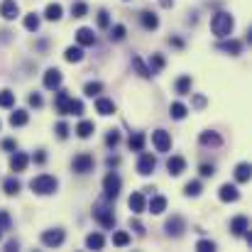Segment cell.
I'll return each mask as SVG.
<instances>
[{
    "instance_id": "6da1fadb",
    "label": "cell",
    "mask_w": 252,
    "mask_h": 252,
    "mask_svg": "<svg viewBox=\"0 0 252 252\" xmlns=\"http://www.w3.org/2000/svg\"><path fill=\"white\" fill-rule=\"evenodd\" d=\"M233 27H235V20H233V15H230V12H216V15H213V20H211V30H213V34H216L218 39L230 37Z\"/></svg>"
},
{
    "instance_id": "7a4b0ae2",
    "label": "cell",
    "mask_w": 252,
    "mask_h": 252,
    "mask_svg": "<svg viewBox=\"0 0 252 252\" xmlns=\"http://www.w3.org/2000/svg\"><path fill=\"white\" fill-rule=\"evenodd\" d=\"M57 186H59V181H57L54 176H49V174H39V176H34V179L30 181V189H32L37 196H49V193L57 191Z\"/></svg>"
},
{
    "instance_id": "3957f363",
    "label": "cell",
    "mask_w": 252,
    "mask_h": 252,
    "mask_svg": "<svg viewBox=\"0 0 252 252\" xmlns=\"http://www.w3.org/2000/svg\"><path fill=\"white\" fill-rule=\"evenodd\" d=\"M120 186H123V181H120V176H118L115 171L105 174V179H103V196H105L108 201L118 198V193H120Z\"/></svg>"
},
{
    "instance_id": "277c9868",
    "label": "cell",
    "mask_w": 252,
    "mask_h": 252,
    "mask_svg": "<svg viewBox=\"0 0 252 252\" xmlns=\"http://www.w3.org/2000/svg\"><path fill=\"white\" fill-rule=\"evenodd\" d=\"M93 218H95L105 230H113V228H115V216H113V208H110V206L98 203V206L93 208Z\"/></svg>"
},
{
    "instance_id": "5b68a950",
    "label": "cell",
    "mask_w": 252,
    "mask_h": 252,
    "mask_svg": "<svg viewBox=\"0 0 252 252\" xmlns=\"http://www.w3.org/2000/svg\"><path fill=\"white\" fill-rule=\"evenodd\" d=\"M64 230L62 228H54V230H44L42 233V245L44 248H59L62 243H64Z\"/></svg>"
},
{
    "instance_id": "8992f818",
    "label": "cell",
    "mask_w": 252,
    "mask_h": 252,
    "mask_svg": "<svg viewBox=\"0 0 252 252\" xmlns=\"http://www.w3.org/2000/svg\"><path fill=\"white\" fill-rule=\"evenodd\" d=\"M93 157L88 155V152H81V155H76L74 157V162H71V167H74V171L76 174H88V171H93Z\"/></svg>"
},
{
    "instance_id": "52a82bcc",
    "label": "cell",
    "mask_w": 252,
    "mask_h": 252,
    "mask_svg": "<svg viewBox=\"0 0 252 252\" xmlns=\"http://www.w3.org/2000/svg\"><path fill=\"white\" fill-rule=\"evenodd\" d=\"M152 145L157 152H169L171 150V135L167 130H155L152 132Z\"/></svg>"
},
{
    "instance_id": "ba28073f",
    "label": "cell",
    "mask_w": 252,
    "mask_h": 252,
    "mask_svg": "<svg viewBox=\"0 0 252 252\" xmlns=\"http://www.w3.org/2000/svg\"><path fill=\"white\" fill-rule=\"evenodd\" d=\"M157 167V157L155 155H150V152H142L140 155V162H137V171L142 174V176H150L152 171Z\"/></svg>"
},
{
    "instance_id": "9c48e42d",
    "label": "cell",
    "mask_w": 252,
    "mask_h": 252,
    "mask_svg": "<svg viewBox=\"0 0 252 252\" xmlns=\"http://www.w3.org/2000/svg\"><path fill=\"white\" fill-rule=\"evenodd\" d=\"M164 228H167V233L171 238H179V235H184V230H186V220H184L181 216H171Z\"/></svg>"
},
{
    "instance_id": "30bf717a",
    "label": "cell",
    "mask_w": 252,
    "mask_h": 252,
    "mask_svg": "<svg viewBox=\"0 0 252 252\" xmlns=\"http://www.w3.org/2000/svg\"><path fill=\"white\" fill-rule=\"evenodd\" d=\"M218 198L225 201V203H233V201L240 198V191H238V186H233V184H223V186L218 189Z\"/></svg>"
},
{
    "instance_id": "8fae6325",
    "label": "cell",
    "mask_w": 252,
    "mask_h": 252,
    "mask_svg": "<svg viewBox=\"0 0 252 252\" xmlns=\"http://www.w3.org/2000/svg\"><path fill=\"white\" fill-rule=\"evenodd\" d=\"M127 206H130V211L135 213V216H140V213H145V208H147V203H145V193H140V191H135L130 198H127Z\"/></svg>"
},
{
    "instance_id": "7c38bea8",
    "label": "cell",
    "mask_w": 252,
    "mask_h": 252,
    "mask_svg": "<svg viewBox=\"0 0 252 252\" xmlns=\"http://www.w3.org/2000/svg\"><path fill=\"white\" fill-rule=\"evenodd\" d=\"M248 230H250V223H248V218H245V216H235V218L230 220V233H233V235L243 238Z\"/></svg>"
},
{
    "instance_id": "4fadbf2b",
    "label": "cell",
    "mask_w": 252,
    "mask_h": 252,
    "mask_svg": "<svg viewBox=\"0 0 252 252\" xmlns=\"http://www.w3.org/2000/svg\"><path fill=\"white\" fill-rule=\"evenodd\" d=\"M59 86H62V71L59 69H47L44 71V88L57 91Z\"/></svg>"
},
{
    "instance_id": "5bb4252c",
    "label": "cell",
    "mask_w": 252,
    "mask_h": 252,
    "mask_svg": "<svg viewBox=\"0 0 252 252\" xmlns=\"http://www.w3.org/2000/svg\"><path fill=\"white\" fill-rule=\"evenodd\" d=\"M0 15H2L5 20H15V17L20 15L17 2H15V0H2V2H0Z\"/></svg>"
},
{
    "instance_id": "9a60e30c",
    "label": "cell",
    "mask_w": 252,
    "mask_h": 252,
    "mask_svg": "<svg viewBox=\"0 0 252 252\" xmlns=\"http://www.w3.org/2000/svg\"><path fill=\"white\" fill-rule=\"evenodd\" d=\"M167 169H169L171 176H181V174L186 171V159H184V157H169Z\"/></svg>"
},
{
    "instance_id": "2e32d148",
    "label": "cell",
    "mask_w": 252,
    "mask_h": 252,
    "mask_svg": "<svg viewBox=\"0 0 252 252\" xmlns=\"http://www.w3.org/2000/svg\"><path fill=\"white\" fill-rule=\"evenodd\" d=\"M198 142H201L203 147H218V145L223 142V137H220L218 132H213V130H206V132H201Z\"/></svg>"
},
{
    "instance_id": "e0dca14e",
    "label": "cell",
    "mask_w": 252,
    "mask_h": 252,
    "mask_svg": "<svg viewBox=\"0 0 252 252\" xmlns=\"http://www.w3.org/2000/svg\"><path fill=\"white\" fill-rule=\"evenodd\" d=\"M30 164V157L25 155V152H15L12 157H10V169L12 171H25Z\"/></svg>"
},
{
    "instance_id": "ac0fdd59",
    "label": "cell",
    "mask_w": 252,
    "mask_h": 252,
    "mask_svg": "<svg viewBox=\"0 0 252 252\" xmlns=\"http://www.w3.org/2000/svg\"><path fill=\"white\" fill-rule=\"evenodd\" d=\"M76 42H79V47H93V44H95V34H93V30L81 27V30L76 32Z\"/></svg>"
},
{
    "instance_id": "d6986e66",
    "label": "cell",
    "mask_w": 252,
    "mask_h": 252,
    "mask_svg": "<svg viewBox=\"0 0 252 252\" xmlns=\"http://www.w3.org/2000/svg\"><path fill=\"white\" fill-rule=\"evenodd\" d=\"M140 22H142V27H145V30H150V32L159 27V17H157L155 12H150V10H145V12L140 15Z\"/></svg>"
},
{
    "instance_id": "ffe728a7",
    "label": "cell",
    "mask_w": 252,
    "mask_h": 252,
    "mask_svg": "<svg viewBox=\"0 0 252 252\" xmlns=\"http://www.w3.org/2000/svg\"><path fill=\"white\" fill-rule=\"evenodd\" d=\"M59 91V88H57ZM69 100H71V95L66 93V91H59L57 93V100H54V108H57V113H62V115H66V108H69Z\"/></svg>"
},
{
    "instance_id": "44dd1931",
    "label": "cell",
    "mask_w": 252,
    "mask_h": 252,
    "mask_svg": "<svg viewBox=\"0 0 252 252\" xmlns=\"http://www.w3.org/2000/svg\"><path fill=\"white\" fill-rule=\"evenodd\" d=\"M95 110L100 115H113L115 113V103L110 98H95Z\"/></svg>"
},
{
    "instance_id": "7402d4cb",
    "label": "cell",
    "mask_w": 252,
    "mask_h": 252,
    "mask_svg": "<svg viewBox=\"0 0 252 252\" xmlns=\"http://www.w3.org/2000/svg\"><path fill=\"white\" fill-rule=\"evenodd\" d=\"M167 211V198L164 196H152L150 198V213L152 216H159V213H164Z\"/></svg>"
},
{
    "instance_id": "603a6c76",
    "label": "cell",
    "mask_w": 252,
    "mask_h": 252,
    "mask_svg": "<svg viewBox=\"0 0 252 252\" xmlns=\"http://www.w3.org/2000/svg\"><path fill=\"white\" fill-rule=\"evenodd\" d=\"M218 49H220V52H228L230 57H238V54L243 52V44H240L238 39H230V42H220Z\"/></svg>"
},
{
    "instance_id": "cb8c5ba5",
    "label": "cell",
    "mask_w": 252,
    "mask_h": 252,
    "mask_svg": "<svg viewBox=\"0 0 252 252\" xmlns=\"http://www.w3.org/2000/svg\"><path fill=\"white\" fill-rule=\"evenodd\" d=\"M62 15H64V7H62L59 2H49V5H47V10H44V17H47V20H52V22H57Z\"/></svg>"
},
{
    "instance_id": "d4e9b609",
    "label": "cell",
    "mask_w": 252,
    "mask_h": 252,
    "mask_svg": "<svg viewBox=\"0 0 252 252\" xmlns=\"http://www.w3.org/2000/svg\"><path fill=\"white\" fill-rule=\"evenodd\" d=\"M30 123V113L27 110H15L12 115H10V125L12 127H22V125H27Z\"/></svg>"
},
{
    "instance_id": "484cf974",
    "label": "cell",
    "mask_w": 252,
    "mask_h": 252,
    "mask_svg": "<svg viewBox=\"0 0 252 252\" xmlns=\"http://www.w3.org/2000/svg\"><path fill=\"white\" fill-rule=\"evenodd\" d=\"M103 245H105V238H103L100 233H91V235L86 238V248H88V250H103Z\"/></svg>"
},
{
    "instance_id": "4316f807",
    "label": "cell",
    "mask_w": 252,
    "mask_h": 252,
    "mask_svg": "<svg viewBox=\"0 0 252 252\" xmlns=\"http://www.w3.org/2000/svg\"><path fill=\"white\" fill-rule=\"evenodd\" d=\"M64 59H66L69 64H79V62L84 59V49H81V47H69V49L64 52Z\"/></svg>"
},
{
    "instance_id": "83f0119b",
    "label": "cell",
    "mask_w": 252,
    "mask_h": 252,
    "mask_svg": "<svg viewBox=\"0 0 252 252\" xmlns=\"http://www.w3.org/2000/svg\"><path fill=\"white\" fill-rule=\"evenodd\" d=\"M132 69L142 76V79H152V71H150V66L140 59V57H132Z\"/></svg>"
},
{
    "instance_id": "f1b7e54d",
    "label": "cell",
    "mask_w": 252,
    "mask_h": 252,
    "mask_svg": "<svg viewBox=\"0 0 252 252\" xmlns=\"http://www.w3.org/2000/svg\"><path fill=\"white\" fill-rule=\"evenodd\" d=\"M2 189H5V193H7V196H15V193H20L22 184H20L15 176H7V179L2 181Z\"/></svg>"
},
{
    "instance_id": "f546056e",
    "label": "cell",
    "mask_w": 252,
    "mask_h": 252,
    "mask_svg": "<svg viewBox=\"0 0 252 252\" xmlns=\"http://www.w3.org/2000/svg\"><path fill=\"white\" fill-rule=\"evenodd\" d=\"M93 130H95V125H93L91 120H81L79 127H76V135H79L81 140H88V137L93 135Z\"/></svg>"
},
{
    "instance_id": "4dcf8cb0",
    "label": "cell",
    "mask_w": 252,
    "mask_h": 252,
    "mask_svg": "<svg viewBox=\"0 0 252 252\" xmlns=\"http://www.w3.org/2000/svg\"><path fill=\"white\" fill-rule=\"evenodd\" d=\"M250 174H252L250 164H248V162H243V164H238V167H235V181L245 184V181H250Z\"/></svg>"
},
{
    "instance_id": "1f68e13d",
    "label": "cell",
    "mask_w": 252,
    "mask_h": 252,
    "mask_svg": "<svg viewBox=\"0 0 252 252\" xmlns=\"http://www.w3.org/2000/svg\"><path fill=\"white\" fill-rule=\"evenodd\" d=\"M169 115H171L174 120H184V118L189 115V108H186L184 103H171V108H169Z\"/></svg>"
},
{
    "instance_id": "d6a6232c",
    "label": "cell",
    "mask_w": 252,
    "mask_h": 252,
    "mask_svg": "<svg viewBox=\"0 0 252 252\" xmlns=\"http://www.w3.org/2000/svg\"><path fill=\"white\" fill-rule=\"evenodd\" d=\"M127 147H130L132 152H142V150H145V135H142V132H135V135L127 140Z\"/></svg>"
},
{
    "instance_id": "836d02e7",
    "label": "cell",
    "mask_w": 252,
    "mask_h": 252,
    "mask_svg": "<svg viewBox=\"0 0 252 252\" xmlns=\"http://www.w3.org/2000/svg\"><path fill=\"white\" fill-rule=\"evenodd\" d=\"M176 93H181V95L191 93V76H179L176 79Z\"/></svg>"
},
{
    "instance_id": "e575fe53",
    "label": "cell",
    "mask_w": 252,
    "mask_h": 252,
    "mask_svg": "<svg viewBox=\"0 0 252 252\" xmlns=\"http://www.w3.org/2000/svg\"><path fill=\"white\" fill-rule=\"evenodd\" d=\"M164 64H167V62H164V57H162V54H152V59H150V71H152V76H155L157 71H162V69H164Z\"/></svg>"
},
{
    "instance_id": "d590c367",
    "label": "cell",
    "mask_w": 252,
    "mask_h": 252,
    "mask_svg": "<svg viewBox=\"0 0 252 252\" xmlns=\"http://www.w3.org/2000/svg\"><path fill=\"white\" fill-rule=\"evenodd\" d=\"M125 34H127L125 25H113V30H110V39H113V42H123Z\"/></svg>"
},
{
    "instance_id": "8d00e7d4",
    "label": "cell",
    "mask_w": 252,
    "mask_h": 252,
    "mask_svg": "<svg viewBox=\"0 0 252 252\" xmlns=\"http://www.w3.org/2000/svg\"><path fill=\"white\" fill-rule=\"evenodd\" d=\"M66 115H84V103L76 100V98H71L69 100V108H66Z\"/></svg>"
},
{
    "instance_id": "74e56055",
    "label": "cell",
    "mask_w": 252,
    "mask_h": 252,
    "mask_svg": "<svg viewBox=\"0 0 252 252\" xmlns=\"http://www.w3.org/2000/svg\"><path fill=\"white\" fill-rule=\"evenodd\" d=\"M201 191H203V184H201V181H189V184L184 186V193H186V196H198Z\"/></svg>"
},
{
    "instance_id": "f35d334b",
    "label": "cell",
    "mask_w": 252,
    "mask_h": 252,
    "mask_svg": "<svg viewBox=\"0 0 252 252\" xmlns=\"http://www.w3.org/2000/svg\"><path fill=\"white\" fill-rule=\"evenodd\" d=\"M15 105V93L12 91H0V108H12Z\"/></svg>"
},
{
    "instance_id": "ab89813d",
    "label": "cell",
    "mask_w": 252,
    "mask_h": 252,
    "mask_svg": "<svg viewBox=\"0 0 252 252\" xmlns=\"http://www.w3.org/2000/svg\"><path fill=\"white\" fill-rule=\"evenodd\" d=\"M25 30H30V32H37L39 30V15H27L25 17Z\"/></svg>"
},
{
    "instance_id": "60d3db41",
    "label": "cell",
    "mask_w": 252,
    "mask_h": 252,
    "mask_svg": "<svg viewBox=\"0 0 252 252\" xmlns=\"http://www.w3.org/2000/svg\"><path fill=\"white\" fill-rule=\"evenodd\" d=\"M100 91H103V84H100V81H88V84L84 86V93L86 95H91V98H93V95H98Z\"/></svg>"
},
{
    "instance_id": "b9f144b4",
    "label": "cell",
    "mask_w": 252,
    "mask_h": 252,
    "mask_svg": "<svg viewBox=\"0 0 252 252\" xmlns=\"http://www.w3.org/2000/svg\"><path fill=\"white\" fill-rule=\"evenodd\" d=\"M130 243V235L125 233V230H118L115 235H113V245H118V248H125Z\"/></svg>"
},
{
    "instance_id": "7bdbcfd3",
    "label": "cell",
    "mask_w": 252,
    "mask_h": 252,
    "mask_svg": "<svg viewBox=\"0 0 252 252\" xmlns=\"http://www.w3.org/2000/svg\"><path fill=\"white\" fill-rule=\"evenodd\" d=\"M71 15H74V17H86V15H88V5H86V2H74V5H71Z\"/></svg>"
},
{
    "instance_id": "ee69618b",
    "label": "cell",
    "mask_w": 252,
    "mask_h": 252,
    "mask_svg": "<svg viewBox=\"0 0 252 252\" xmlns=\"http://www.w3.org/2000/svg\"><path fill=\"white\" fill-rule=\"evenodd\" d=\"M54 132H57V137H59V140H66V137H69V132H71V127H69L66 123H57Z\"/></svg>"
},
{
    "instance_id": "f6af8a7d",
    "label": "cell",
    "mask_w": 252,
    "mask_h": 252,
    "mask_svg": "<svg viewBox=\"0 0 252 252\" xmlns=\"http://www.w3.org/2000/svg\"><path fill=\"white\" fill-rule=\"evenodd\" d=\"M98 27H100V30H108V27H110V15H108V10H100V12H98Z\"/></svg>"
},
{
    "instance_id": "bcb514c9",
    "label": "cell",
    "mask_w": 252,
    "mask_h": 252,
    "mask_svg": "<svg viewBox=\"0 0 252 252\" xmlns=\"http://www.w3.org/2000/svg\"><path fill=\"white\" fill-rule=\"evenodd\" d=\"M196 250L198 252H213L216 250V243H211V240H198V243H196Z\"/></svg>"
},
{
    "instance_id": "7dc6e473",
    "label": "cell",
    "mask_w": 252,
    "mask_h": 252,
    "mask_svg": "<svg viewBox=\"0 0 252 252\" xmlns=\"http://www.w3.org/2000/svg\"><path fill=\"white\" fill-rule=\"evenodd\" d=\"M12 220H10V213L7 211H0V230H10Z\"/></svg>"
},
{
    "instance_id": "c3c4849f",
    "label": "cell",
    "mask_w": 252,
    "mask_h": 252,
    "mask_svg": "<svg viewBox=\"0 0 252 252\" xmlns=\"http://www.w3.org/2000/svg\"><path fill=\"white\" fill-rule=\"evenodd\" d=\"M118 142H120V135H118V132H115V130H113V132H108V135H105V145H108V147H115V145H118Z\"/></svg>"
},
{
    "instance_id": "681fc988",
    "label": "cell",
    "mask_w": 252,
    "mask_h": 252,
    "mask_svg": "<svg viewBox=\"0 0 252 252\" xmlns=\"http://www.w3.org/2000/svg\"><path fill=\"white\" fill-rule=\"evenodd\" d=\"M27 100H30V105H32V108H42V103H44L39 93H32V95H30Z\"/></svg>"
},
{
    "instance_id": "f907efd6",
    "label": "cell",
    "mask_w": 252,
    "mask_h": 252,
    "mask_svg": "<svg viewBox=\"0 0 252 252\" xmlns=\"http://www.w3.org/2000/svg\"><path fill=\"white\" fill-rule=\"evenodd\" d=\"M2 150H5V152H15V150H17V142H15L12 137H7V140H2Z\"/></svg>"
},
{
    "instance_id": "816d5d0a",
    "label": "cell",
    "mask_w": 252,
    "mask_h": 252,
    "mask_svg": "<svg viewBox=\"0 0 252 252\" xmlns=\"http://www.w3.org/2000/svg\"><path fill=\"white\" fill-rule=\"evenodd\" d=\"M213 174H216V167H213V164H201V176L208 179V176H213Z\"/></svg>"
},
{
    "instance_id": "f5cc1de1",
    "label": "cell",
    "mask_w": 252,
    "mask_h": 252,
    "mask_svg": "<svg viewBox=\"0 0 252 252\" xmlns=\"http://www.w3.org/2000/svg\"><path fill=\"white\" fill-rule=\"evenodd\" d=\"M169 44L176 47V49H184V39L181 37H169Z\"/></svg>"
},
{
    "instance_id": "db71d44e",
    "label": "cell",
    "mask_w": 252,
    "mask_h": 252,
    "mask_svg": "<svg viewBox=\"0 0 252 252\" xmlns=\"http://www.w3.org/2000/svg\"><path fill=\"white\" fill-rule=\"evenodd\" d=\"M130 228H132V230H137L140 235H145V225H142L140 220H130Z\"/></svg>"
},
{
    "instance_id": "11a10c76",
    "label": "cell",
    "mask_w": 252,
    "mask_h": 252,
    "mask_svg": "<svg viewBox=\"0 0 252 252\" xmlns=\"http://www.w3.org/2000/svg\"><path fill=\"white\" fill-rule=\"evenodd\" d=\"M206 105V95H193V108H203Z\"/></svg>"
},
{
    "instance_id": "9f6ffc18",
    "label": "cell",
    "mask_w": 252,
    "mask_h": 252,
    "mask_svg": "<svg viewBox=\"0 0 252 252\" xmlns=\"http://www.w3.org/2000/svg\"><path fill=\"white\" fill-rule=\"evenodd\" d=\"M34 162H37V164H44V162H47V155H44V150H39V152L34 155Z\"/></svg>"
},
{
    "instance_id": "6f0895ef",
    "label": "cell",
    "mask_w": 252,
    "mask_h": 252,
    "mask_svg": "<svg viewBox=\"0 0 252 252\" xmlns=\"http://www.w3.org/2000/svg\"><path fill=\"white\" fill-rule=\"evenodd\" d=\"M105 162H108V167H118V164H120V159H118V157H108Z\"/></svg>"
},
{
    "instance_id": "680465c9",
    "label": "cell",
    "mask_w": 252,
    "mask_h": 252,
    "mask_svg": "<svg viewBox=\"0 0 252 252\" xmlns=\"http://www.w3.org/2000/svg\"><path fill=\"white\" fill-rule=\"evenodd\" d=\"M5 250H7V252H15V250H17V243H15V240H10V243L5 245Z\"/></svg>"
},
{
    "instance_id": "91938a15",
    "label": "cell",
    "mask_w": 252,
    "mask_h": 252,
    "mask_svg": "<svg viewBox=\"0 0 252 252\" xmlns=\"http://www.w3.org/2000/svg\"><path fill=\"white\" fill-rule=\"evenodd\" d=\"M159 2H162V7H171L174 5V0H159Z\"/></svg>"
}]
</instances>
